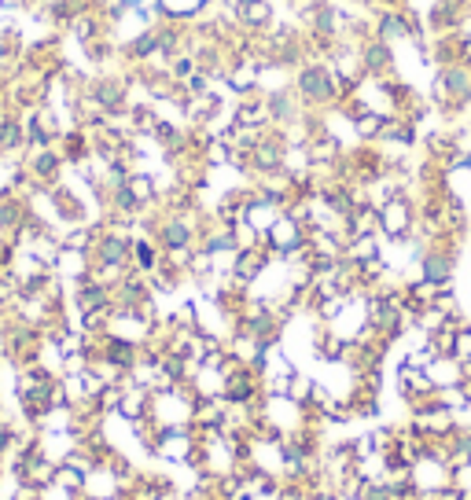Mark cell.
I'll return each instance as SVG.
<instances>
[{"label":"cell","mask_w":471,"mask_h":500,"mask_svg":"<svg viewBox=\"0 0 471 500\" xmlns=\"http://www.w3.org/2000/svg\"><path fill=\"white\" fill-rule=\"evenodd\" d=\"M299 100L306 104V111H321V107H332V104H342L347 92H342L335 71L328 59H306L302 67L295 71V85Z\"/></svg>","instance_id":"obj_1"},{"label":"cell","mask_w":471,"mask_h":500,"mask_svg":"<svg viewBox=\"0 0 471 500\" xmlns=\"http://www.w3.org/2000/svg\"><path fill=\"white\" fill-rule=\"evenodd\" d=\"M434 96L446 107H464L471 100V62H446L434 78Z\"/></svg>","instance_id":"obj_2"},{"label":"cell","mask_w":471,"mask_h":500,"mask_svg":"<svg viewBox=\"0 0 471 500\" xmlns=\"http://www.w3.org/2000/svg\"><path fill=\"white\" fill-rule=\"evenodd\" d=\"M413 225H416V213H413V203L405 196H394L380 206V236L383 239H394V243H405L413 236Z\"/></svg>","instance_id":"obj_3"},{"label":"cell","mask_w":471,"mask_h":500,"mask_svg":"<svg viewBox=\"0 0 471 500\" xmlns=\"http://www.w3.org/2000/svg\"><path fill=\"white\" fill-rule=\"evenodd\" d=\"M155 239H159L163 254H177V250H196L199 229L192 225V217H188V213H170V217H163V225L155 229Z\"/></svg>","instance_id":"obj_4"},{"label":"cell","mask_w":471,"mask_h":500,"mask_svg":"<svg viewBox=\"0 0 471 500\" xmlns=\"http://www.w3.org/2000/svg\"><path fill=\"white\" fill-rule=\"evenodd\" d=\"M262 104H265L269 125H276V129H288V125H295L302 118V111H306V104L299 100L295 88H273V92H265V96H262Z\"/></svg>","instance_id":"obj_5"},{"label":"cell","mask_w":471,"mask_h":500,"mask_svg":"<svg viewBox=\"0 0 471 500\" xmlns=\"http://www.w3.org/2000/svg\"><path fill=\"white\" fill-rule=\"evenodd\" d=\"M372 38H380L387 45H394L401 38H416V22L405 15L401 8H383L380 15H375V22H372Z\"/></svg>","instance_id":"obj_6"},{"label":"cell","mask_w":471,"mask_h":500,"mask_svg":"<svg viewBox=\"0 0 471 500\" xmlns=\"http://www.w3.org/2000/svg\"><path fill=\"white\" fill-rule=\"evenodd\" d=\"M357 55H361V67H365L368 78H380V81H383V78L394 74V48H391L387 41L368 38V41H361Z\"/></svg>","instance_id":"obj_7"},{"label":"cell","mask_w":471,"mask_h":500,"mask_svg":"<svg viewBox=\"0 0 471 500\" xmlns=\"http://www.w3.org/2000/svg\"><path fill=\"white\" fill-rule=\"evenodd\" d=\"M453 250H424V258H420V279L424 284H431L434 291L438 288H450L453 284Z\"/></svg>","instance_id":"obj_8"},{"label":"cell","mask_w":471,"mask_h":500,"mask_svg":"<svg viewBox=\"0 0 471 500\" xmlns=\"http://www.w3.org/2000/svg\"><path fill=\"white\" fill-rule=\"evenodd\" d=\"M130 262L137 265L140 276H155V272H159V265H163V246L159 243H147V239H133Z\"/></svg>","instance_id":"obj_9"},{"label":"cell","mask_w":471,"mask_h":500,"mask_svg":"<svg viewBox=\"0 0 471 500\" xmlns=\"http://www.w3.org/2000/svg\"><path fill=\"white\" fill-rule=\"evenodd\" d=\"M460 4H464V0H434V8H431V26H434L442 38L460 22V15H464Z\"/></svg>","instance_id":"obj_10"},{"label":"cell","mask_w":471,"mask_h":500,"mask_svg":"<svg viewBox=\"0 0 471 500\" xmlns=\"http://www.w3.org/2000/svg\"><path fill=\"white\" fill-rule=\"evenodd\" d=\"M55 173H59V154L55 151H41L34 159V177L38 180H55Z\"/></svg>","instance_id":"obj_11"},{"label":"cell","mask_w":471,"mask_h":500,"mask_svg":"<svg viewBox=\"0 0 471 500\" xmlns=\"http://www.w3.org/2000/svg\"><path fill=\"white\" fill-rule=\"evenodd\" d=\"M137 59H147V55H155L159 52V34H155V29H144V34L133 41V48H130Z\"/></svg>","instance_id":"obj_12"},{"label":"cell","mask_w":471,"mask_h":500,"mask_svg":"<svg viewBox=\"0 0 471 500\" xmlns=\"http://www.w3.org/2000/svg\"><path fill=\"white\" fill-rule=\"evenodd\" d=\"M269 19H273V12H269L265 0H262V4H255V8H247V12L240 15L243 26H269Z\"/></svg>","instance_id":"obj_13"},{"label":"cell","mask_w":471,"mask_h":500,"mask_svg":"<svg viewBox=\"0 0 471 500\" xmlns=\"http://www.w3.org/2000/svg\"><path fill=\"white\" fill-rule=\"evenodd\" d=\"M15 442H19V438H15V430H12V427H4V423H0V460H8V456H12Z\"/></svg>","instance_id":"obj_14"},{"label":"cell","mask_w":471,"mask_h":500,"mask_svg":"<svg viewBox=\"0 0 471 500\" xmlns=\"http://www.w3.org/2000/svg\"><path fill=\"white\" fill-rule=\"evenodd\" d=\"M22 144V129H19V125H8V129H4V147H19Z\"/></svg>","instance_id":"obj_15"},{"label":"cell","mask_w":471,"mask_h":500,"mask_svg":"<svg viewBox=\"0 0 471 500\" xmlns=\"http://www.w3.org/2000/svg\"><path fill=\"white\" fill-rule=\"evenodd\" d=\"M255 4H262V0H232V12H236V19H240L247 8H255Z\"/></svg>","instance_id":"obj_16"},{"label":"cell","mask_w":471,"mask_h":500,"mask_svg":"<svg viewBox=\"0 0 471 500\" xmlns=\"http://www.w3.org/2000/svg\"><path fill=\"white\" fill-rule=\"evenodd\" d=\"M118 8H140V0H118Z\"/></svg>","instance_id":"obj_17"},{"label":"cell","mask_w":471,"mask_h":500,"mask_svg":"<svg viewBox=\"0 0 471 500\" xmlns=\"http://www.w3.org/2000/svg\"><path fill=\"white\" fill-rule=\"evenodd\" d=\"M107 500H130V493H118V496H107Z\"/></svg>","instance_id":"obj_18"}]
</instances>
